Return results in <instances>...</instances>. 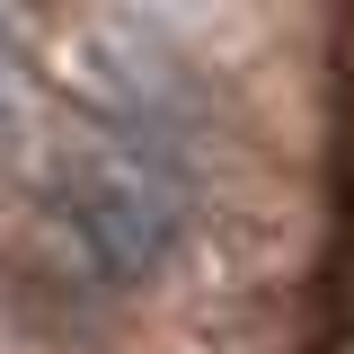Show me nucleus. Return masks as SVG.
Here are the masks:
<instances>
[{
	"mask_svg": "<svg viewBox=\"0 0 354 354\" xmlns=\"http://www.w3.org/2000/svg\"><path fill=\"white\" fill-rule=\"evenodd\" d=\"M18 142H27V62L0 27V151H18Z\"/></svg>",
	"mask_w": 354,
	"mask_h": 354,
	"instance_id": "f03ea898",
	"label": "nucleus"
},
{
	"mask_svg": "<svg viewBox=\"0 0 354 354\" xmlns=\"http://www.w3.org/2000/svg\"><path fill=\"white\" fill-rule=\"evenodd\" d=\"M44 213H53V239L80 274L151 283L186 230V177L169 151H151L115 124H88L44 160Z\"/></svg>",
	"mask_w": 354,
	"mask_h": 354,
	"instance_id": "f257e3e1",
	"label": "nucleus"
}]
</instances>
